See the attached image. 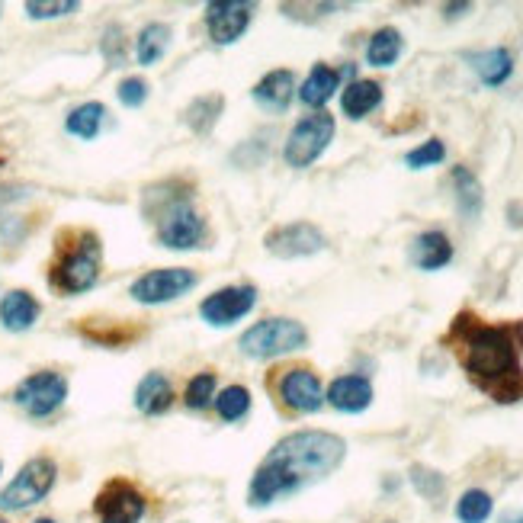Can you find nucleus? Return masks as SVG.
I'll use <instances>...</instances> for the list:
<instances>
[{
	"label": "nucleus",
	"instance_id": "1",
	"mask_svg": "<svg viewBox=\"0 0 523 523\" xmlns=\"http://www.w3.org/2000/svg\"><path fill=\"white\" fill-rule=\"evenodd\" d=\"M453 344L459 363L469 379L488 392L495 402L511 405L523 398V328L520 325H488V321L463 312L453 321Z\"/></svg>",
	"mask_w": 523,
	"mask_h": 523
},
{
	"label": "nucleus",
	"instance_id": "2",
	"mask_svg": "<svg viewBox=\"0 0 523 523\" xmlns=\"http://www.w3.org/2000/svg\"><path fill=\"white\" fill-rule=\"evenodd\" d=\"M344 453L347 443L337 434H328V430H299V434H289L273 446L270 456L254 472L248 501L254 507H267L280 498L296 495L305 485L331 475L344 463Z\"/></svg>",
	"mask_w": 523,
	"mask_h": 523
},
{
	"label": "nucleus",
	"instance_id": "3",
	"mask_svg": "<svg viewBox=\"0 0 523 523\" xmlns=\"http://www.w3.org/2000/svg\"><path fill=\"white\" fill-rule=\"evenodd\" d=\"M58 257L49 270L52 289L65 292V296H78L97 283L100 276V238L94 232H68L58 238Z\"/></svg>",
	"mask_w": 523,
	"mask_h": 523
},
{
	"label": "nucleus",
	"instance_id": "4",
	"mask_svg": "<svg viewBox=\"0 0 523 523\" xmlns=\"http://www.w3.org/2000/svg\"><path fill=\"white\" fill-rule=\"evenodd\" d=\"M305 344H309V331H305V325L296 318H264L244 331L238 341L244 357H254V360L283 357V353L302 350Z\"/></svg>",
	"mask_w": 523,
	"mask_h": 523
},
{
	"label": "nucleus",
	"instance_id": "5",
	"mask_svg": "<svg viewBox=\"0 0 523 523\" xmlns=\"http://www.w3.org/2000/svg\"><path fill=\"white\" fill-rule=\"evenodd\" d=\"M209 238L206 219L199 215V209L190 203V199H171L164 206L161 219H158V241L171 251H193L203 248V241Z\"/></svg>",
	"mask_w": 523,
	"mask_h": 523
},
{
	"label": "nucleus",
	"instance_id": "6",
	"mask_svg": "<svg viewBox=\"0 0 523 523\" xmlns=\"http://www.w3.org/2000/svg\"><path fill=\"white\" fill-rule=\"evenodd\" d=\"M58 479V466L49 456H36L13 475V482L0 491V511H26V507L39 504L52 491Z\"/></svg>",
	"mask_w": 523,
	"mask_h": 523
},
{
	"label": "nucleus",
	"instance_id": "7",
	"mask_svg": "<svg viewBox=\"0 0 523 523\" xmlns=\"http://www.w3.org/2000/svg\"><path fill=\"white\" fill-rule=\"evenodd\" d=\"M331 138H334V116L312 113L292 126L286 145H283V158L289 167H309L325 155Z\"/></svg>",
	"mask_w": 523,
	"mask_h": 523
},
{
	"label": "nucleus",
	"instance_id": "8",
	"mask_svg": "<svg viewBox=\"0 0 523 523\" xmlns=\"http://www.w3.org/2000/svg\"><path fill=\"white\" fill-rule=\"evenodd\" d=\"M68 398V379L55 373V369H42V373L26 376L17 392H13V402H17L26 414L33 418H49L55 414Z\"/></svg>",
	"mask_w": 523,
	"mask_h": 523
},
{
	"label": "nucleus",
	"instance_id": "9",
	"mask_svg": "<svg viewBox=\"0 0 523 523\" xmlns=\"http://www.w3.org/2000/svg\"><path fill=\"white\" fill-rule=\"evenodd\" d=\"M199 283V276L187 267H158L148 270L145 276L129 286V296L142 305H164L171 299H180L183 292H190Z\"/></svg>",
	"mask_w": 523,
	"mask_h": 523
},
{
	"label": "nucleus",
	"instance_id": "10",
	"mask_svg": "<svg viewBox=\"0 0 523 523\" xmlns=\"http://www.w3.org/2000/svg\"><path fill=\"white\" fill-rule=\"evenodd\" d=\"M276 395L289 411L299 414H312L325 405V389H321V379L315 376V369L309 366H292L276 382Z\"/></svg>",
	"mask_w": 523,
	"mask_h": 523
},
{
	"label": "nucleus",
	"instance_id": "11",
	"mask_svg": "<svg viewBox=\"0 0 523 523\" xmlns=\"http://www.w3.org/2000/svg\"><path fill=\"white\" fill-rule=\"evenodd\" d=\"M254 305H257L254 286H225L219 292H212L209 299H203L199 315H203V321L212 328H228L248 315Z\"/></svg>",
	"mask_w": 523,
	"mask_h": 523
},
{
	"label": "nucleus",
	"instance_id": "12",
	"mask_svg": "<svg viewBox=\"0 0 523 523\" xmlns=\"http://www.w3.org/2000/svg\"><path fill=\"white\" fill-rule=\"evenodd\" d=\"M94 511L100 520H122V523H138L145 517V495L126 479L106 482L103 491L94 501Z\"/></svg>",
	"mask_w": 523,
	"mask_h": 523
},
{
	"label": "nucleus",
	"instance_id": "13",
	"mask_svg": "<svg viewBox=\"0 0 523 523\" xmlns=\"http://www.w3.org/2000/svg\"><path fill=\"white\" fill-rule=\"evenodd\" d=\"M254 17V4H244V0H215L206 7V29L212 42L219 45H232L244 36V29L251 26Z\"/></svg>",
	"mask_w": 523,
	"mask_h": 523
},
{
	"label": "nucleus",
	"instance_id": "14",
	"mask_svg": "<svg viewBox=\"0 0 523 523\" xmlns=\"http://www.w3.org/2000/svg\"><path fill=\"white\" fill-rule=\"evenodd\" d=\"M267 251L276 254V257H309V254H318L325 248V235L318 232L315 225L309 222H292V225H280L273 228V232L264 238Z\"/></svg>",
	"mask_w": 523,
	"mask_h": 523
},
{
	"label": "nucleus",
	"instance_id": "15",
	"mask_svg": "<svg viewBox=\"0 0 523 523\" xmlns=\"http://www.w3.org/2000/svg\"><path fill=\"white\" fill-rule=\"evenodd\" d=\"M328 402L344 414H360L373 402V386L366 376H341L328 386Z\"/></svg>",
	"mask_w": 523,
	"mask_h": 523
},
{
	"label": "nucleus",
	"instance_id": "16",
	"mask_svg": "<svg viewBox=\"0 0 523 523\" xmlns=\"http://www.w3.org/2000/svg\"><path fill=\"white\" fill-rule=\"evenodd\" d=\"M39 302L33 292L26 289H10L4 299H0V325L7 331H29L39 318Z\"/></svg>",
	"mask_w": 523,
	"mask_h": 523
},
{
	"label": "nucleus",
	"instance_id": "17",
	"mask_svg": "<svg viewBox=\"0 0 523 523\" xmlns=\"http://www.w3.org/2000/svg\"><path fill=\"white\" fill-rule=\"evenodd\" d=\"M292 97H296V78H292V71H286V68L264 74L260 84L254 87L257 106H264L270 113H283L292 103Z\"/></svg>",
	"mask_w": 523,
	"mask_h": 523
},
{
	"label": "nucleus",
	"instance_id": "18",
	"mask_svg": "<svg viewBox=\"0 0 523 523\" xmlns=\"http://www.w3.org/2000/svg\"><path fill=\"white\" fill-rule=\"evenodd\" d=\"M171 402H174V386L164 373H148L142 382H138L135 408L142 414H151V418H155V414H164L167 408H171Z\"/></svg>",
	"mask_w": 523,
	"mask_h": 523
},
{
	"label": "nucleus",
	"instance_id": "19",
	"mask_svg": "<svg viewBox=\"0 0 523 523\" xmlns=\"http://www.w3.org/2000/svg\"><path fill=\"white\" fill-rule=\"evenodd\" d=\"M411 257L421 270H440L453 260V244L443 232H424V235H418V241H414Z\"/></svg>",
	"mask_w": 523,
	"mask_h": 523
},
{
	"label": "nucleus",
	"instance_id": "20",
	"mask_svg": "<svg viewBox=\"0 0 523 523\" xmlns=\"http://www.w3.org/2000/svg\"><path fill=\"white\" fill-rule=\"evenodd\" d=\"M337 84H341V74H337L334 68H328V65H315L312 74L299 87V100L305 106H315L318 110V106H325L334 97Z\"/></svg>",
	"mask_w": 523,
	"mask_h": 523
},
{
	"label": "nucleus",
	"instance_id": "21",
	"mask_svg": "<svg viewBox=\"0 0 523 523\" xmlns=\"http://www.w3.org/2000/svg\"><path fill=\"white\" fill-rule=\"evenodd\" d=\"M171 26L167 23H148L142 33H138L135 39V58H138V65H158V61L164 58L167 52V45H171Z\"/></svg>",
	"mask_w": 523,
	"mask_h": 523
},
{
	"label": "nucleus",
	"instance_id": "22",
	"mask_svg": "<svg viewBox=\"0 0 523 523\" xmlns=\"http://www.w3.org/2000/svg\"><path fill=\"white\" fill-rule=\"evenodd\" d=\"M382 103V87L376 81H353L341 94V110L350 119H363L366 113H373Z\"/></svg>",
	"mask_w": 523,
	"mask_h": 523
},
{
	"label": "nucleus",
	"instance_id": "23",
	"mask_svg": "<svg viewBox=\"0 0 523 523\" xmlns=\"http://www.w3.org/2000/svg\"><path fill=\"white\" fill-rule=\"evenodd\" d=\"M103 122H106V106L90 100V103L74 106V110L68 113V119H65V129H68L71 135L84 138V142H90V138L100 135Z\"/></svg>",
	"mask_w": 523,
	"mask_h": 523
},
{
	"label": "nucleus",
	"instance_id": "24",
	"mask_svg": "<svg viewBox=\"0 0 523 523\" xmlns=\"http://www.w3.org/2000/svg\"><path fill=\"white\" fill-rule=\"evenodd\" d=\"M398 55H402V33H398V29H392V26L373 33V39H369V45H366V61L373 68L395 65Z\"/></svg>",
	"mask_w": 523,
	"mask_h": 523
},
{
	"label": "nucleus",
	"instance_id": "25",
	"mask_svg": "<svg viewBox=\"0 0 523 523\" xmlns=\"http://www.w3.org/2000/svg\"><path fill=\"white\" fill-rule=\"evenodd\" d=\"M472 68L479 71V78L488 84V87H498L504 84L507 78H511L514 71V58L507 49H491V52H482L472 58Z\"/></svg>",
	"mask_w": 523,
	"mask_h": 523
},
{
	"label": "nucleus",
	"instance_id": "26",
	"mask_svg": "<svg viewBox=\"0 0 523 523\" xmlns=\"http://www.w3.org/2000/svg\"><path fill=\"white\" fill-rule=\"evenodd\" d=\"M222 110H225V100L219 97V94H209V97H196L190 106H187V126L193 129V132H199V135H206L215 122H219V116H222Z\"/></svg>",
	"mask_w": 523,
	"mask_h": 523
},
{
	"label": "nucleus",
	"instance_id": "27",
	"mask_svg": "<svg viewBox=\"0 0 523 523\" xmlns=\"http://www.w3.org/2000/svg\"><path fill=\"white\" fill-rule=\"evenodd\" d=\"M453 183H456L459 209H463V215H469V219H475V215L482 212V187H479V180H475V174L466 171V167H456Z\"/></svg>",
	"mask_w": 523,
	"mask_h": 523
},
{
	"label": "nucleus",
	"instance_id": "28",
	"mask_svg": "<svg viewBox=\"0 0 523 523\" xmlns=\"http://www.w3.org/2000/svg\"><path fill=\"white\" fill-rule=\"evenodd\" d=\"M215 411H219V418L222 421H241L244 414L251 411V392L244 389V386H228L222 389L219 395H215Z\"/></svg>",
	"mask_w": 523,
	"mask_h": 523
},
{
	"label": "nucleus",
	"instance_id": "29",
	"mask_svg": "<svg viewBox=\"0 0 523 523\" xmlns=\"http://www.w3.org/2000/svg\"><path fill=\"white\" fill-rule=\"evenodd\" d=\"M491 495L482 488H469L463 498H459L456 504V517L463 520V523H485L491 517Z\"/></svg>",
	"mask_w": 523,
	"mask_h": 523
},
{
	"label": "nucleus",
	"instance_id": "30",
	"mask_svg": "<svg viewBox=\"0 0 523 523\" xmlns=\"http://www.w3.org/2000/svg\"><path fill=\"white\" fill-rule=\"evenodd\" d=\"M215 389H219V379H215V373H209V369H206V373H199V376H193V379L187 382L183 402H187L190 408H196V411H203V408L212 402V398L219 395Z\"/></svg>",
	"mask_w": 523,
	"mask_h": 523
},
{
	"label": "nucleus",
	"instance_id": "31",
	"mask_svg": "<svg viewBox=\"0 0 523 523\" xmlns=\"http://www.w3.org/2000/svg\"><path fill=\"white\" fill-rule=\"evenodd\" d=\"M443 158H446L443 142H440V138H430V142H424V145H418L414 151H408L405 164L414 167V171H421V167H434V164H440Z\"/></svg>",
	"mask_w": 523,
	"mask_h": 523
},
{
	"label": "nucleus",
	"instance_id": "32",
	"mask_svg": "<svg viewBox=\"0 0 523 523\" xmlns=\"http://www.w3.org/2000/svg\"><path fill=\"white\" fill-rule=\"evenodd\" d=\"M78 10V0H58V4H49V0H29L26 13L33 20H55V17H68V13Z\"/></svg>",
	"mask_w": 523,
	"mask_h": 523
},
{
	"label": "nucleus",
	"instance_id": "33",
	"mask_svg": "<svg viewBox=\"0 0 523 523\" xmlns=\"http://www.w3.org/2000/svg\"><path fill=\"white\" fill-rule=\"evenodd\" d=\"M116 97L122 106H129V110H135V106H142L148 100V84L145 78H126L119 87H116Z\"/></svg>",
	"mask_w": 523,
	"mask_h": 523
},
{
	"label": "nucleus",
	"instance_id": "34",
	"mask_svg": "<svg viewBox=\"0 0 523 523\" xmlns=\"http://www.w3.org/2000/svg\"><path fill=\"white\" fill-rule=\"evenodd\" d=\"M103 55H106L110 65H122V58H126V39H122L119 26H110L103 33Z\"/></svg>",
	"mask_w": 523,
	"mask_h": 523
},
{
	"label": "nucleus",
	"instance_id": "35",
	"mask_svg": "<svg viewBox=\"0 0 523 523\" xmlns=\"http://www.w3.org/2000/svg\"><path fill=\"white\" fill-rule=\"evenodd\" d=\"M414 485H418L421 491H424V495H437V491H440V479H437V475L434 472H424V469H414Z\"/></svg>",
	"mask_w": 523,
	"mask_h": 523
},
{
	"label": "nucleus",
	"instance_id": "36",
	"mask_svg": "<svg viewBox=\"0 0 523 523\" xmlns=\"http://www.w3.org/2000/svg\"><path fill=\"white\" fill-rule=\"evenodd\" d=\"M26 193H29V187H20V183H0V206L20 203Z\"/></svg>",
	"mask_w": 523,
	"mask_h": 523
},
{
	"label": "nucleus",
	"instance_id": "37",
	"mask_svg": "<svg viewBox=\"0 0 523 523\" xmlns=\"http://www.w3.org/2000/svg\"><path fill=\"white\" fill-rule=\"evenodd\" d=\"M501 523H523V514H517V517H504Z\"/></svg>",
	"mask_w": 523,
	"mask_h": 523
},
{
	"label": "nucleus",
	"instance_id": "38",
	"mask_svg": "<svg viewBox=\"0 0 523 523\" xmlns=\"http://www.w3.org/2000/svg\"><path fill=\"white\" fill-rule=\"evenodd\" d=\"M33 523H55L52 517H39V520H33Z\"/></svg>",
	"mask_w": 523,
	"mask_h": 523
},
{
	"label": "nucleus",
	"instance_id": "39",
	"mask_svg": "<svg viewBox=\"0 0 523 523\" xmlns=\"http://www.w3.org/2000/svg\"><path fill=\"white\" fill-rule=\"evenodd\" d=\"M100 523H122V520H100Z\"/></svg>",
	"mask_w": 523,
	"mask_h": 523
},
{
	"label": "nucleus",
	"instance_id": "40",
	"mask_svg": "<svg viewBox=\"0 0 523 523\" xmlns=\"http://www.w3.org/2000/svg\"><path fill=\"white\" fill-rule=\"evenodd\" d=\"M0 523H7V520H4V517H0Z\"/></svg>",
	"mask_w": 523,
	"mask_h": 523
}]
</instances>
